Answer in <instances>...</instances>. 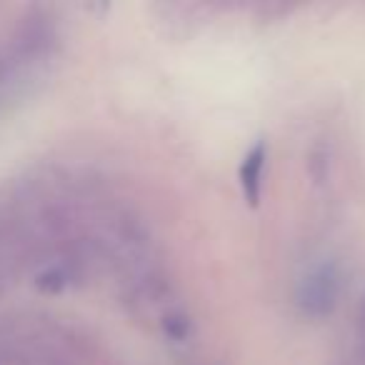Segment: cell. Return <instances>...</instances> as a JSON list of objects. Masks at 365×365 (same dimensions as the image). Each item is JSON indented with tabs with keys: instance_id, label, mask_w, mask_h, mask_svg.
Returning a JSON list of instances; mask_svg holds the SVG:
<instances>
[{
	"instance_id": "1",
	"label": "cell",
	"mask_w": 365,
	"mask_h": 365,
	"mask_svg": "<svg viewBox=\"0 0 365 365\" xmlns=\"http://www.w3.org/2000/svg\"><path fill=\"white\" fill-rule=\"evenodd\" d=\"M340 298V270L333 260L315 265L298 285L295 303L308 318H325L335 310Z\"/></svg>"
},
{
	"instance_id": "2",
	"label": "cell",
	"mask_w": 365,
	"mask_h": 365,
	"mask_svg": "<svg viewBox=\"0 0 365 365\" xmlns=\"http://www.w3.org/2000/svg\"><path fill=\"white\" fill-rule=\"evenodd\" d=\"M265 160H268V143L255 140L253 148L245 153L243 163H240V188H243V198L250 205H258L260 200V188H263V170Z\"/></svg>"
},
{
	"instance_id": "3",
	"label": "cell",
	"mask_w": 365,
	"mask_h": 365,
	"mask_svg": "<svg viewBox=\"0 0 365 365\" xmlns=\"http://www.w3.org/2000/svg\"><path fill=\"white\" fill-rule=\"evenodd\" d=\"M163 328H165V333L170 335V338L175 340H185L190 333V323L185 315H178V313H170L165 315V323H163Z\"/></svg>"
},
{
	"instance_id": "4",
	"label": "cell",
	"mask_w": 365,
	"mask_h": 365,
	"mask_svg": "<svg viewBox=\"0 0 365 365\" xmlns=\"http://www.w3.org/2000/svg\"><path fill=\"white\" fill-rule=\"evenodd\" d=\"M358 353H360V365H365V295L360 300V308H358Z\"/></svg>"
}]
</instances>
